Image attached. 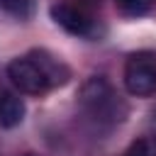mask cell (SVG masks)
Returning a JSON list of instances; mask_svg holds the SVG:
<instances>
[{
    "instance_id": "cell-1",
    "label": "cell",
    "mask_w": 156,
    "mask_h": 156,
    "mask_svg": "<svg viewBox=\"0 0 156 156\" xmlns=\"http://www.w3.org/2000/svg\"><path fill=\"white\" fill-rule=\"evenodd\" d=\"M78 102L95 122L115 124V122L124 119V115H127V105L119 100V95L112 90V85L102 76H90L80 85Z\"/></svg>"
},
{
    "instance_id": "cell-2",
    "label": "cell",
    "mask_w": 156,
    "mask_h": 156,
    "mask_svg": "<svg viewBox=\"0 0 156 156\" xmlns=\"http://www.w3.org/2000/svg\"><path fill=\"white\" fill-rule=\"evenodd\" d=\"M124 85L129 95L149 98L156 93V54L136 51L124 63Z\"/></svg>"
},
{
    "instance_id": "cell-3",
    "label": "cell",
    "mask_w": 156,
    "mask_h": 156,
    "mask_svg": "<svg viewBox=\"0 0 156 156\" xmlns=\"http://www.w3.org/2000/svg\"><path fill=\"white\" fill-rule=\"evenodd\" d=\"M7 78L12 80L15 88H20L27 95H41L51 88L49 78L44 76V71L39 68V63L32 58V54L20 56L15 61H10L7 66Z\"/></svg>"
},
{
    "instance_id": "cell-4",
    "label": "cell",
    "mask_w": 156,
    "mask_h": 156,
    "mask_svg": "<svg viewBox=\"0 0 156 156\" xmlns=\"http://www.w3.org/2000/svg\"><path fill=\"white\" fill-rule=\"evenodd\" d=\"M51 17L56 24H61L66 32L76 34V37H98L100 27H98V20L90 15V10L85 7H78V5H71V2H56L51 7Z\"/></svg>"
},
{
    "instance_id": "cell-5",
    "label": "cell",
    "mask_w": 156,
    "mask_h": 156,
    "mask_svg": "<svg viewBox=\"0 0 156 156\" xmlns=\"http://www.w3.org/2000/svg\"><path fill=\"white\" fill-rule=\"evenodd\" d=\"M29 54H32V58L39 63V68L44 71V76L49 78L51 88H56V85H63V83L71 78V71H68V66H66L63 61H58L56 56H51L49 51H44V49H37V51H29Z\"/></svg>"
},
{
    "instance_id": "cell-6",
    "label": "cell",
    "mask_w": 156,
    "mask_h": 156,
    "mask_svg": "<svg viewBox=\"0 0 156 156\" xmlns=\"http://www.w3.org/2000/svg\"><path fill=\"white\" fill-rule=\"evenodd\" d=\"M24 119V102L20 95L0 88V127H17Z\"/></svg>"
},
{
    "instance_id": "cell-7",
    "label": "cell",
    "mask_w": 156,
    "mask_h": 156,
    "mask_svg": "<svg viewBox=\"0 0 156 156\" xmlns=\"http://www.w3.org/2000/svg\"><path fill=\"white\" fill-rule=\"evenodd\" d=\"M2 10L17 20H29L34 12V0H0Z\"/></svg>"
},
{
    "instance_id": "cell-8",
    "label": "cell",
    "mask_w": 156,
    "mask_h": 156,
    "mask_svg": "<svg viewBox=\"0 0 156 156\" xmlns=\"http://www.w3.org/2000/svg\"><path fill=\"white\" fill-rule=\"evenodd\" d=\"M115 2H117L119 10L127 12V15H144V12H149V10L154 7L156 0H115Z\"/></svg>"
},
{
    "instance_id": "cell-9",
    "label": "cell",
    "mask_w": 156,
    "mask_h": 156,
    "mask_svg": "<svg viewBox=\"0 0 156 156\" xmlns=\"http://www.w3.org/2000/svg\"><path fill=\"white\" fill-rule=\"evenodd\" d=\"M124 156H149V144H146L144 139H139V141H134V144L127 149Z\"/></svg>"
},
{
    "instance_id": "cell-10",
    "label": "cell",
    "mask_w": 156,
    "mask_h": 156,
    "mask_svg": "<svg viewBox=\"0 0 156 156\" xmlns=\"http://www.w3.org/2000/svg\"><path fill=\"white\" fill-rule=\"evenodd\" d=\"M63 2H71V5H78V7H85L88 10V5H95L98 0H63Z\"/></svg>"
},
{
    "instance_id": "cell-11",
    "label": "cell",
    "mask_w": 156,
    "mask_h": 156,
    "mask_svg": "<svg viewBox=\"0 0 156 156\" xmlns=\"http://www.w3.org/2000/svg\"><path fill=\"white\" fill-rule=\"evenodd\" d=\"M24 156H39V154H24Z\"/></svg>"
}]
</instances>
